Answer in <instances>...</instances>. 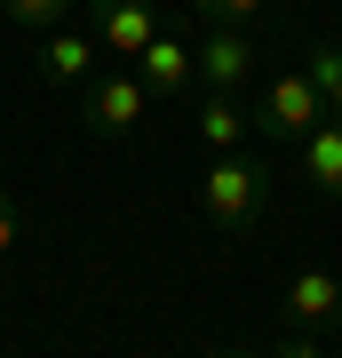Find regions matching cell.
Returning a JSON list of instances; mask_svg holds the SVG:
<instances>
[{
  "instance_id": "1",
  "label": "cell",
  "mask_w": 342,
  "mask_h": 358,
  "mask_svg": "<svg viewBox=\"0 0 342 358\" xmlns=\"http://www.w3.org/2000/svg\"><path fill=\"white\" fill-rule=\"evenodd\" d=\"M318 120H327V103H318V88H311V72L303 64H279L263 80V96H255V112H247V128L271 143V152H294Z\"/></svg>"
},
{
  "instance_id": "2",
  "label": "cell",
  "mask_w": 342,
  "mask_h": 358,
  "mask_svg": "<svg viewBox=\"0 0 342 358\" xmlns=\"http://www.w3.org/2000/svg\"><path fill=\"white\" fill-rule=\"evenodd\" d=\"M191 64H199V88H223L239 96L255 72H263V48H255L247 24H207L199 40H191Z\"/></svg>"
},
{
  "instance_id": "3",
  "label": "cell",
  "mask_w": 342,
  "mask_h": 358,
  "mask_svg": "<svg viewBox=\"0 0 342 358\" xmlns=\"http://www.w3.org/2000/svg\"><path fill=\"white\" fill-rule=\"evenodd\" d=\"M80 88H88V96H80V120H88V136H127L143 112H152V88L136 80V64H127V72H88Z\"/></svg>"
},
{
  "instance_id": "4",
  "label": "cell",
  "mask_w": 342,
  "mask_h": 358,
  "mask_svg": "<svg viewBox=\"0 0 342 358\" xmlns=\"http://www.w3.org/2000/svg\"><path fill=\"white\" fill-rule=\"evenodd\" d=\"M263 176H271L263 159H247V152H215V167L199 176V207H207L215 223H247L255 199H263Z\"/></svg>"
},
{
  "instance_id": "5",
  "label": "cell",
  "mask_w": 342,
  "mask_h": 358,
  "mask_svg": "<svg viewBox=\"0 0 342 358\" xmlns=\"http://www.w3.org/2000/svg\"><path fill=\"white\" fill-rule=\"evenodd\" d=\"M136 80L152 88V103H183V96H199V64H191V40L152 32V40H143V56H136Z\"/></svg>"
},
{
  "instance_id": "6",
  "label": "cell",
  "mask_w": 342,
  "mask_h": 358,
  "mask_svg": "<svg viewBox=\"0 0 342 358\" xmlns=\"http://www.w3.org/2000/svg\"><path fill=\"white\" fill-rule=\"evenodd\" d=\"M88 24H96V48H112V56L136 64L143 40L159 32V8H152V0H88Z\"/></svg>"
},
{
  "instance_id": "7",
  "label": "cell",
  "mask_w": 342,
  "mask_h": 358,
  "mask_svg": "<svg viewBox=\"0 0 342 358\" xmlns=\"http://www.w3.org/2000/svg\"><path fill=\"white\" fill-rule=\"evenodd\" d=\"M96 64V24L80 32V24H56L48 40H40V72H48V88H80Z\"/></svg>"
},
{
  "instance_id": "8",
  "label": "cell",
  "mask_w": 342,
  "mask_h": 358,
  "mask_svg": "<svg viewBox=\"0 0 342 358\" xmlns=\"http://www.w3.org/2000/svg\"><path fill=\"white\" fill-rule=\"evenodd\" d=\"M287 319H303V327H334L342 319V271H294L287 279Z\"/></svg>"
},
{
  "instance_id": "9",
  "label": "cell",
  "mask_w": 342,
  "mask_h": 358,
  "mask_svg": "<svg viewBox=\"0 0 342 358\" xmlns=\"http://www.w3.org/2000/svg\"><path fill=\"white\" fill-rule=\"evenodd\" d=\"M191 136H199L207 152H239V143H247V103H239V96H223V88H199Z\"/></svg>"
},
{
  "instance_id": "10",
  "label": "cell",
  "mask_w": 342,
  "mask_h": 358,
  "mask_svg": "<svg viewBox=\"0 0 342 358\" xmlns=\"http://www.w3.org/2000/svg\"><path fill=\"white\" fill-rule=\"evenodd\" d=\"M294 159H303V176H311V192H342V120H318V128L294 143Z\"/></svg>"
},
{
  "instance_id": "11",
  "label": "cell",
  "mask_w": 342,
  "mask_h": 358,
  "mask_svg": "<svg viewBox=\"0 0 342 358\" xmlns=\"http://www.w3.org/2000/svg\"><path fill=\"white\" fill-rule=\"evenodd\" d=\"M303 72H311L318 103H327V120H342V40H311V48H303Z\"/></svg>"
},
{
  "instance_id": "12",
  "label": "cell",
  "mask_w": 342,
  "mask_h": 358,
  "mask_svg": "<svg viewBox=\"0 0 342 358\" xmlns=\"http://www.w3.org/2000/svg\"><path fill=\"white\" fill-rule=\"evenodd\" d=\"M64 8H72V0H0V16H8V24H24V32L64 24Z\"/></svg>"
},
{
  "instance_id": "13",
  "label": "cell",
  "mask_w": 342,
  "mask_h": 358,
  "mask_svg": "<svg viewBox=\"0 0 342 358\" xmlns=\"http://www.w3.org/2000/svg\"><path fill=\"white\" fill-rule=\"evenodd\" d=\"M191 8H199V24H255L271 0H191Z\"/></svg>"
},
{
  "instance_id": "14",
  "label": "cell",
  "mask_w": 342,
  "mask_h": 358,
  "mask_svg": "<svg viewBox=\"0 0 342 358\" xmlns=\"http://www.w3.org/2000/svg\"><path fill=\"white\" fill-rule=\"evenodd\" d=\"M16 247H24V207H16L8 192H0V263H8Z\"/></svg>"
}]
</instances>
